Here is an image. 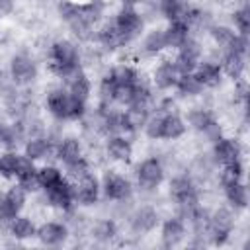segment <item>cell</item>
Listing matches in <instances>:
<instances>
[{
    "mask_svg": "<svg viewBox=\"0 0 250 250\" xmlns=\"http://www.w3.org/2000/svg\"><path fill=\"white\" fill-rule=\"evenodd\" d=\"M45 105L47 111L59 121H78L86 115V102L72 98L64 86H57L49 90L45 98Z\"/></svg>",
    "mask_w": 250,
    "mask_h": 250,
    "instance_id": "obj_1",
    "label": "cell"
},
{
    "mask_svg": "<svg viewBox=\"0 0 250 250\" xmlns=\"http://www.w3.org/2000/svg\"><path fill=\"white\" fill-rule=\"evenodd\" d=\"M80 66V51L70 39H57L49 49V68L57 78H64L72 68Z\"/></svg>",
    "mask_w": 250,
    "mask_h": 250,
    "instance_id": "obj_2",
    "label": "cell"
},
{
    "mask_svg": "<svg viewBox=\"0 0 250 250\" xmlns=\"http://www.w3.org/2000/svg\"><path fill=\"white\" fill-rule=\"evenodd\" d=\"M168 193H170V199L176 203L178 211H184V209H189L193 205L199 203V191H197V186L195 182L186 176V174H180V176H174L168 184Z\"/></svg>",
    "mask_w": 250,
    "mask_h": 250,
    "instance_id": "obj_3",
    "label": "cell"
},
{
    "mask_svg": "<svg viewBox=\"0 0 250 250\" xmlns=\"http://www.w3.org/2000/svg\"><path fill=\"white\" fill-rule=\"evenodd\" d=\"M234 230V215L227 207H219L209 215V227H207V236L213 244L223 246Z\"/></svg>",
    "mask_w": 250,
    "mask_h": 250,
    "instance_id": "obj_4",
    "label": "cell"
},
{
    "mask_svg": "<svg viewBox=\"0 0 250 250\" xmlns=\"http://www.w3.org/2000/svg\"><path fill=\"white\" fill-rule=\"evenodd\" d=\"M135 176H137L139 188H143L146 191L156 189L164 182V166H162V160L156 158V156H148V158L141 160L137 164Z\"/></svg>",
    "mask_w": 250,
    "mask_h": 250,
    "instance_id": "obj_5",
    "label": "cell"
},
{
    "mask_svg": "<svg viewBox=\"0 0 250 250\" xmlns=\"http://www.w3.org/2000/svg\"><path fill=\"white\" fill-rule=\"evenodd\" d=\"M102 193L107 201H127L133 193V186L127 176L117 170H107L102 178Z\"/></svg>",
    "mask_w": 250,
    "mask_h": 250,
    "instance_id": "obj_6",
    "label": "cell"
},
{
    "mask_svg": "<svg viewBox=\"0 0 250 250\" xmlns=\"http://www.w3.org/2000/svg\"><path fill=\"white\" fill-rule=\"evenodd\" d=\"M72 186H74L76 203L88 207V205H96V203L100 201L102 184H100V178H98L94 172H86V174H82L80 178L72 180Z\"/></svg>",
    "mask_w": 250,
    "mask_h": 250,
    "instance_id": "obj_7",
    "label": "cell"
},
{
    "mask_svg": "<svg viewBox=\"0 0 250 250\" xmlns=\"http://www.w3.org/2000/svg\"><path fill=\"white\" fill-rule=\"evenodd\" d=\"M45 193V201L49 207L59 209V211H70L76 205V197H74V186L72 182L64 176L59 184H55L49 189H43Z\"/></svg>",
    "mask_w": 250,
    "mask_h": 250,
    "instance_id": "obj_8",
    "label": "cell"
},
{
    "mask_svg": "<svg viewBox=\"0 0 250 250\" xmlns=\"http://www.w3.org/2000/svg\"><path fill=\"white\" fill-rule=\"evenodd\" d=\"M37 78V64L27 53H18L10 61V80L14 86H27Z\"/></svg>",
    "mask_w": 250,
    "mask_h": 250,
    "instance_id": "obj_9",
    "label": "cell"
},
{
    "mask_svg": "<svg viewBox=\"0 0 250 250\" xmlns=\"http://www.w3.org/2000/svg\"><path fill=\"white\" fill-rule=\"evenodd\" d=\"M203 61V47L201 43L195 39V37H189L182 47L176 49V57H174V62L178 66V70L182 74H188V72H193L195 66Z\"/></svg>",
    "mask_w": 250,
    "mask_h": 250,
    "instance_id": "obj_10",
    "label": "cell"
},
{
    "mask_svg": "<svg viewBox=\"0 0 250 250\" xmlns=\"http://www.w3.org/2000/svg\"><path fill=\"white\" fill-rule=\"evenodd\" d=\"M113 23L117 25V29L129 39L133 41L137 35H141L143 31V25H145V20L141 16V12L133 6H123L117 10L115 18H113Z\"/></svg>",
    "mask_w": 250,
    "mask_h": 250,
    "instance_id": "obj_11",
    "label": "cell"
},
{
    "mask_svg": "<svg viewBox=\"0 0 250 250\" xmlns=\"http://www.w3.org/2000/svg\"><path fill=\"white\" fill-rule=\"evenodd\" d=\"M57 143L53 137L49 135H31L25 139L23 143V154L27 158H31L33 162H39V160H45L49 156H55V148H57Z\"/></svg>",
    "mask_w": 250,
    "mask_h": 250,
    "instance_id": "obj_12",
    "label": "cell"
},
{
    "mask_svg": "<svg viewBox=\"0 0 250 250\" xmlns=\"http://www.w3.org/2000/svg\"><path fill=\"white\" fill-rule=\"evenodd\" d=\"M62 82H64V88L68 90V94H70L72 98L82 100V102L88 104V100H90V96H92V82H90L88 74L82 70V66L72 68V70L62 78Z\"/></svg>",
    "mask_w": 250,
    "mask_h": 250,
    "instance_id": "obj_13",
    "label": "cell"
},
{
    "mask_svg": "<svg viewBox=\"0 0 250 250\" xmlns=\"http://www.w3.org/2000/svg\"><path fill=\"white\" fill-rule=\"evenodd\" d=\"M180 76H182V72L178 70L174 59H164V61H160V62L154 66L150 82H152V86H156L158 90L166 92V90L176 88V82H178Z\"/></svg>",
    "mask_w": 250,
    "mask_h": 250,
    "instance_id": "obj_14",
    "label": "cell"
},
{
    "mask_svg": "<svg viewBox=\"0 0 250 250\" xmlns=\"http://www.w3.org/2000/svg\"><path fill=\"white\" fill-rule=\"evenodd\" d=\"M105 152L113 162L119 164H129L133 160V141L123 137V135H107L105 141Z\"/></svg>",
    "mask_w": 250,
    "mask_h": 250,
    "instance_id": "obj_15",
    "label": "cell"
},
{
    "mask_svg": "<svg viewBox=\"0 0 250 250\" xmlns=\"http://www.w3.org/2000/svg\"><path fill=\"white\" fill-rule=\"evenodd\" d=\"M213 160L217 164H229V162H234V160H240L242 156V148H240V143L236 139H230V137H221L219 141L213 143Z\"/></svg>",
    "mask_w": 250,
    "mask_h": 250,
    "instance_id": "obj_16",
    "label": "cell"
},
{
    "mask_svg": "<svg viewBox=\"0 0 250 250\" xmlns=\"http://www.w3.org/2000/svg\"><path fill=\"white\" fill-rule=\"evenodd\" d=\"M160 223V215L154 207L150 205H141L133 211L131 215V229L137 234H145V232H152Z\"/></svg>",
    "mask_w": 250,
    "mask_h": 250,
    "instance_id": "obj_17",
    "label": "cell"
},
{
    "mask_svg": "<svg viewBox=\"0 0 250 250\" xmlns=\"http://www.w3.org/2000/svg\"><path fill=\"white\" fill-rule=\"evenodd\" d=\"M35 236L39 238L41 244L45 246H59L66 240L68 236V229L64 223H59V221H47L43 225L37 227V232Z\"/></svg>",
    "mask_w": 250,
    "mask_h": 250,
    "instance_id": "obj_18",
    "label": "cell"
},
{
    "mask_svg": "<svg viewBox=\"0 0 250 250\" xmlns=\"http://www.w3.org/2000/svg\"><path fill=\"white\" fill-rule=\"evenodd\" d=\"M186 238V221L180 219L178 215L174 217H168L162 227H160V240L166 248H172V246H178L182 240Z\"/></svg>",
    "mask_w": 250,
    "mask_h": 250,
    "instance_id": "obj_19",
    "label": "cell"
},
{
    "mask_svg": "<svg viewBox=\"0 0 250 250\" xmlns=\"http://www.w3.org/2000/svg\"><path fill=\"white\" fill-rule=\"evenodd\" d=\"M84 156V146L78 137H61L55 148V158L62 162V166L78 160Z\"/></svg>",
    "mask_w": 250,
    "mask_h": 250,
    "instance_id": "obj_20",
    "label": "cell"
},
{
    "mask_svg": "<svg viewBox=\"0 0 250 250\" xmlns=\"http://www.w3.org/2000/svg\"><path fill=\"white\" fill-rule=\"evenodd\" d=\"M96 39H98V43H100L104 49H107V51H117V49H121V47H125V45L129 43V39L117 29V25H115L113 21L104 23V25L100 27Z\"/></svg>",
    "mask_w": 250,
    "mask_h": 250,
    "instance_id": "obj_21",
    "label": "cell"
},
{
    "mask_svg": "<svg viewBox=\"0 0 250 250\" xmlns=\"http://www.w3.org/2000/svg\"><path fill=\"white\" fill-rule=\"evenodd\" d=\"M219 66H221L223 74H227L230 80H238V78H242V74L246 70V55L236 53V51H225Z\"/></svg>",
    "mask_w": 250,
    "mask_h": 250,
    "instance_id": "obj_22",
    "label": "cell"
},
{
    "mask_svg": "<svg viewBox=\"0 0 250 250\" xmlns=\"http://www.w3.org/2000/svg\"><path fill=\"white\" fill-rule=\"evenodd\" d=\"M193 74L197 76L203 88H217L223 80V70L219 66V61H201L195 66Z\"/></svg>",
    "mask_w": 250,
    "mask_h": 250,
    "instance_id": "obj_23",
    "label": "cell"
},
{
    "mask_svg": "<svg viewBox=\"0 0 250 250\" xmlns=\"http://www.w3.org/2000/svg\"><path fill=\"white\" fill-rule=\"evenodd\" d=\"M186 131H188V125H186V121L178 113H162L160 139H164V141H176V139H182L186 135Z\"/></svg>",
    "mask_w": 250,
    "mask_h": 250,
    "instance_id": "obj_24",
    "label": "cell"
},
{
    "mask_svg": "<svg viewBox=\"0 0 250 250\" xmlns=\"http://www.w3.org/2000/svg\"><path fill=\"white\" fill-rule=\"evenodd\" d=\"M164 37H166V47L176 51L191 37V29L186 21H168V25L164 27Z\"/></svg>",
    "mask_w": 250,
    "mask_h": 250,
    "instance_id": "obj_25",
    "label": "cell"
},
{
    "mask_svg": "<svg viewBox=\"0 0 250 250\" xmlns=\"http://www.w3.org/2000/svg\"><path fill=\"white\" fill-rule=\"evenodd\" d=\"M189 8L191 6L186 0H160L158 2V12L168 21H186Z\"/></svg>",
    "mask_w": 250,
    "mask_h": 250,
    "instance_id": "obj_26",
    "label": "cell"
},
{
    "mask_svg": "<svg viewBox=\"0 0 250 250\" xmlns=\"http://www.w3.org/2000/svg\"><path fill=\"white\" fill-rule=\"evenodd\" d=\"M8 230H10V234H12L16 240H27V238H33V236H35L37 227H35V223H33L29 217L16 215V217L8 223Z\"/></svg>",
    "mask_w": 250,
    "mask_h": 250,
    "instance_id": "obj_27",
    "label": "cell"
},
{
    "mask_svg": "<svg viewBox=\"0 0 250 250\" xmlns=\"http://www.w3.org/2000/svg\"><path fill=\"white\" fill-rule=\"evenodd\" d=\"M223 188H225V197H227V201L232 209H246V205H248V188L242 180L234 182V184H229V186H223Z\"/></svg>",
    "mask_w": 250,
    "mask_h": 250,
    "instance_id": "obj_28",
    "label": "cell"
},
{
    "mask_svg": "<svg viewBox=\"0 0 250 250\" xmlns=\"http://www.w3.org/2000/svg\"><path fill=\"white\" fill-rule=\"evenodd\" d=\"M166 37H164V29L160 27H154L150 29L145 39H143V51L146 55H160L162 51H166Z\"/></svg>",
    "mask_w": 250,
    "mask_h": 250,
    "instance_id": "obj_29",
    "label": "cell"
},
{
    "mask_svg": "<svg viewBox=\"0 0 250 250\" xmlns=\"http://www.w3.org/2000/svg\"><path fill=\"white\" fill-rule=\"evenodd\" d=\"M209 33H211V39L215 41V45L225 53V51H230L232 43H234V37H236V31L229 25H211L209 27Z\"/></svg>",
    "mask_w": 250,
    "mask_h": 250,
    "instance_id": "obj_30",
    "label": "cell"
},
{
    "mask_svg": "<svg viewBox=\"0 0 250 250\" xmlns=\"http://www.w3.org/2000/svg\"><path fill=\"white\" fill-rule=\"evenodd\" d=\"M176 90H178L180 96H184V98H195V96L203 94L205 88L201 86V82L197 80V76H195L193 72H188V74H182V76L178 78Z\"/></svg>",
    "mask_w": 250,
    "mask_h": 250,
    "instance_id": "obj_31",
    "label": "cell"
},
{
    "mask_svg": "<svg viewBox=\"0 0 250 250\" xmlns=\"http://www.w3.org/2000/svg\"><path fill=\"white\" fill-rule=\"evenodd\" d=\"M62 178H64L62 170H61L59 166H55V164H43V166L37 168V182H39L41 189L53 188V186L59 184Z\"/></svg>",
    "mask_w": 250,
    "mask_h": 250,
    "instance_id": "obj_32",
    "label": "cell"
},
{
    "mask_svg": "<svg viewBox=\"0 0 250 250\" xmlns=\"http://www.w3.org/2000/svg\"><path fill=\"white\" fill-rule=\"evenodd\" d=\"M242 178H244V164H242V160H234V162L223 164V168L219 172L221 186H229V184L240 182Z\"/></svg>",
    "mask_w": 250,
    "mask_h": 250,
    "instance_id": "obj_33",
    "label": "cell"
},
{
    "mask_svg": "<svg viewBox=\"0 0 250 250\" xmlns=\"http://www.w3.org/2000/svg\"><path fill=\"white\" fill-rule=\"evenodd\" d=\"M111 76V80L115 84H135L137 76H139V70L133 68L131 64H125V62H119L115 66H111V70L107 72Z\"/></svg>",
    "mask_w": 250,
    "mask_h": 250,
    "instance_id": "obj_34",
    "label": "cell"
},
{
    "mask_svg": "<svg viewBox=\"0 0 250 250\" xmlns=\"http://www.w3.org/2000/svg\"><path fill=\"white\" fill-rule=\"evenodd\" d=\"M92 236L98 242H111L117 236V225H115V221H111V219L98 221L94 225V229H92Z\"/></svg>",
    "mask_w": 250,
    "mask_h": 250,
    "instance_id": "obj_35",
    "label": "cell"
},
{
    "mask_svg": "<svg viewBox=\"0 0 250 250\" xmlns=\"http://www.w3.org/2000/svg\"><path fill=\"white\" fill-rule=\"evenodd\" d=\"M18 156H20L18 150H14V148H4V152L0 154V178L12 180V178L16 176Z\"/></svg>",
    "mask_w": 250,
    "mask_h": 250,
    "instance_id": "obj_36",
    "label": "cell"
},
{
    "mask_svg": "<svg viewBox=\"0 0 250 250\" xmlns=\"http://www.w3.org/2000/svg\"><path fill=\"white\" fill-rule=\"evenodd\" d=\"M211 121H215V115L209 109H205V107H195V109H189L188 111V123H189V127L195 129V131H199V133Z\"/></svg>",
    "mask_w": 250,
    "mask_h": 250,
    "instance_id": "obj_37",
    "label": "cell"
},
{
    "mask_svg": "<svg viewBox=\"0 0 250 250\" xmlns=\"http://www.w3.org/2000/svg\"><path fill=\"white\" fill-rule=\"evenodd\" d=\"M4 197L12 203V207H14L18 213H21V209L25 207V201H27V191L16 182V184H12V186L4 191Z\"/></svg>",
    "mask_w": 250,
    "mask_h": 250,
    "instance_id": "obj_38",
    "label": "cell"
},
{
    "mask_svg": "<svg viewBox=\"0 0 250 250\" xmlns=\"http://www.w3.org/2000/svg\"><path fill=\"white\" fill-rule=\"evenodd\" d=\"M35 174H37L35 162L31 158H27L25 154H20L18 156V164H16V176H14V180L23 182V180H27V178H31Z\"/></svg>",
    "mask_w": 250,
    "mask_h": 250,
    "instance_id": "obj_39",
    "label": "cell"
},
{
    "mask_svg": "<svg viewBox=\"0 0 250 250\" xmlns=\"http://www.w3.org/2000/svg\"><path fill=\"white\" fill-rule=\"evenodd\" d=\"M232 23L236 27V33L248 35V31H250V8H248V4H242L238 10H234Z\"/></svg>",
    "mask_w": 250,
    "mask_h": 250,
    "instance_id": "obj_40",
    "label": "cell"
},
{
    "mask_svg": "<svg viewBox=\"0 0 250 250\" xmlns=\"http://www.w3.org/2000/svg\"><path fill=\"white\" fill-rule=\"evenodd\" d=\"M14 8H16V0H0V18L10 16Z\"/></svg>",
    "mask_w": 250,
    "mask_h": 250,
    "instance_id": "obj_41",
    "label": "cell"
},
{
    "mask_svg": "<svg viewBox=\"0 0 250 250\" xmlns=\"http://www.w3.org/2000/svg\"><path fill=\"white\" fill-rule=\"evenodd\" d=\"M145 2H146V0H121L123 6H133V8L139 6V4H145Z\"/></svg>",
    "mask_w": 250,
    "mask_h": 250,
    "instance_id": "obj_42",
    "label": "cell"
},
{
    "mask_svg": "<svg viewBox=\"0 0 250 250\" xmlns=\"http://www.w3.org/2000/svg\"><path fill=\"white\" fill-rule=\"evenodd\" d=\"M0 80H2V68H0Z\"/></svg>",
    "mask_w": 250,
    "mask_h": 250,
    "instance_id": "obj_43",
    "label": "cell"
}]
</instances>
